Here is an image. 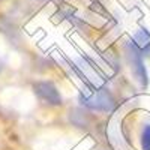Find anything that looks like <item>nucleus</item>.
<instances>
[{
  "label": "nucleus",
  "mask_w": 150,
  "mask_h": 150,
  "mask_svg": "<svg viewBox=\"0 0 150 150\" xmlns=\"http://www.w3.org/2000/svg\"><path fill=\"white\" fill-rule=\"evenodd\" d=\"M125 53H126V60L132 71V75L140 83L141 89H146L149 86V74H147V69L144 65V56L141 54L138 47L134 44V41H126V44H125Z\"/></svg>",
  "instance_id": "1"
},
{
  "label": "nucleus",
  "mask_w": 150,
  "mask_h": 150,
  "mask_svg": "<svg viewBox=\"0 0 150 150\" xmlns=\"http://www.w3.org/2000/svg\"><path fill=\"white\" fill-rule=\"evenodd\" d=\"M35 89V95L44 101L45 104H50V105H62V95L60 92L57 90V87L50 83V81H39L33 86Z\"/></svg>",
  "instance_id": "2"
},
{
  "label": "nucleus",
  "mask_w": 150,
  "mask_h": 150,
  "mask_svg": "<svg viewBox=\"0 0 150 150\" xmlns=\"http://www.w3.org/2000/svg\"><path fill=\"white\" fill-rule=\"evenodd\" d=\"M83 104L96 111H112L116 108V101L108 90H98L90 99H83Z\"/></svg>",
  "instance_id": "3"
},
{
  "label": "nucleus",
  "mask_w": 150,
  "mask_h": 150,
  "mask_svg": "<svg viewBox=\"0 0 150 150\" xmlns=\"http://www.w3.org/2000/svg\"><path fill=\"white\" fill-rule=\"evenodd\" d=\"M132 41L144 57H150V32L146 27H140Z\"/></svg>",
  "instance_id": "4"
},
{
  "label": "nucleus",
  "mask_w": 150,
  "mask_h": 150,
  "mask_svg": "<svg viewBox=\"0 0 150 150\" xmlns=\"http://www.w3.org/2000/svg\"><path fill=\"white\" fill-rule=\"evenodd\" d=\"M138 143L141 150H150V120L141 123L140 134H138Z\"/></svg>",
  "instance_id": "5"
}]
</instances>
